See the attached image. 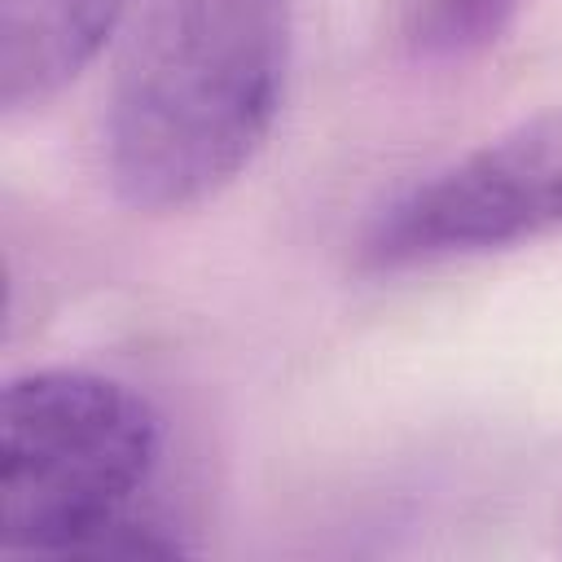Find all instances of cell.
<instances>
[{"label":"cell","mask_w":562,"mask_h":562,"mask_svg":"<svg viewBox=\"0 0 562 562\" xmlns=\"http://www.w3.org/2000/svg\"><path fill=\"white\" fill-rule=\"evenodd\" d=\"M294 0H140L105 101V171L149 215L228 189L263 149L290 75Z\"/></svg>","instance_id":"1"},{"label":"cell","mask_w":562,"mask_h":562,"mask_svg":"<svg viewBox=\"0 0 562 562\" xmlns=\"http://www.w3.org/2000/svg\"><path fill=\"white\" fill-rule=\"evenodd\" d=\"M162 422L92 369H35L0 404V544L9 553H180L145 509Z\"/></svg>","instance_id":"2"},{"label":"cell","mask_w":562,"mask_h":562,"mask_svg":"<svg viewBox=\"0 0 562 562\" xmlns=\"http://www.w3.org/2000/svg\"><path fill=\"white\" fill-rule=\"evenodd\" d=\"M562 228V105L540 110L395 198L364 237V263L395 272L501 250Z\"/></svg>","instance_id":"3"},{"label":"cell","mask_w":562,"mask_h":562,"mask_svg":"<svg viewBox=\"0 0 562 562\" xmlns=\"http://www.w3.org/2000/svg\"><path fill=\"white\" fill-rule=\"evenodd\" d=\"M127 0H0V105L35 110L70 88L119 31Z\"/></svg>","instance_id":"4"},{"label":"cell","mask_w":562,"mask_h":562,"mask_svg":"<svg viewBox=\"0 0 562 562\" xmlns=\"http://www.w3.org/2000/svg\"><path fill=\"white\" fill-rule=\"evenodd\" d=\"M522 0H400V31L422 61H465L492 48Z\"/></svg>","instance_id":"5"}]
</instances>
